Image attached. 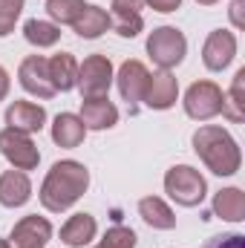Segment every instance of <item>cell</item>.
I'll list each match as a JSON object with an SVG mask.
<instances>
[{
	"instance_id": "6da1fadb",
	"label": "cell",
	"mask_w": 245,
	"mask_h": 248,
	"mask_svg": "<svg viewBox=\"0 0 245 248\" xmlns=\"http://www.w3.org/2000/svg\"><path fill=\"white\" fill-rule=\"evenodd\" d=\"M87 187H90V170L75 159H63V162L52 165L38 196H41V205L46 211L61 214V211H69L87 193Z\"/></svg>"
},
{
	"instance_id": "7a4b0ae2",
	"label": "cell",
	"mask_w": 245,
	"mask_h": 248,
	"mask_svg": "<svg viewBox=\"0 0 245 248\" xmlns=\"http://www.w3.org/2000/svg\"><path fill=\"white\" fill-rule=\"evenodd\" d=\"M193 150L216 176H234L243 165L240 144L225 127H216V124H205L193 133Z\"/></svg>"
},
{
	"instance_id": "3957f363",
	"label": "cell",
	"mask_w": 245,
	"mask_h": 248,
	"mask_svg": "<svg viewBox=\"0 0 245 248\" xmlns=\"http://www.w3.org/2000/svg\"><path fill=\"white\" fill-rule=\"evenodd\" d=\"M165 190H168V196H170L176 205H182V208H196V205L205 199V193H208V182H205V176H202L196 168H190V165H176V168H170V170L165 173Z\"/></svg>"
},
{
	"instance_id": "277c9868",
	"label": "cell",
	"mask_w": 245,
	"mask_h": 248,
	"mask_svg": "<svg viewBox=\"0 0 245 248\" xmlns=\"http://www.w3.org/2000/svg\"><path fill=\"white\" fill-rule=\"evenodd\" d=\"M147 55L159 69H173L187 55V41L176 26H159L147 38Z\"/></svg>"
},
{
	"instance_id": "5b68a950",
	"label": "cell",
	"mask_w": 245,
	"mask_h": 248,
	"mask_svg": "<svg viewBox=\"0 0 245 248\" xmlns=\"http://www.w3.org/2000/svg\"><path fill=\"white\" fill-rule=\"evenodd\" d=\"M113 63L107 55H90L84 63H78V93L81 98H107L110 87H113Z\"/></svg>"
},
{
	"instance_id": "8992f818",
	"label": "cell",
	"mask_w": 245,
	"mask_h": 248,
	"mask_svg": "<svg viewBox=\"0 0 245 248\" xmlns=\"http://www.w3.org/2000/svg\"><path fill=\"white\" fill-rule=\"evenodd\" d=\"M184 113L193 122H208L222 113V90L214 81H193L184 93Z\"/></svg>"
},
{
	"instance_id": "52a82bcc",
	"label": "cell",
	"mask_w": 245,
	"mask_h": 248,
	"mask_svg": "<svg viewBox=\"0 0 245 248\" xmlns=\"http://www.w3.org/2000/svg\"><path fill=\"white\" fill-rule=\"evenodd\" d=\"M0 153L15 170H35L38 162H41V153H38L35 141L26 133L12 130V127L0 130Z\"/></svg>"
},
{
	"instance_id": "ba28073f",
	"label": "cell",
	"mask_w": 245,
	"mask_h": 248,
	"mask_svg": "<svg viewBox=\"0 0 245 248\" xmlns=\"http://www.w3.org/2000/svg\"><path fill=\"white\" fill-rule=\"evenodd\" d=\"M17 78H20V87L29 93V95H38V98H52L55 95V84L49 78V58L44 55H29L23 58L17 66Z\"/></svg>"
},
{
	"instance_id": "9c48e42d",
	"label": "cell",
	"mask_w": 245,
	"mask_h": 248,
	"mask_svg": "<svg viewBox=\"0 0 245 248\" xmlns=\"http://www.w3.org/2000/svg\"><path fill=\"white\" fill-rule=\"evenodd\" d=\"M49 237H52L49 219H44L38 214H29V217L15 222V228L9 234V248H46Z\"/></svg>"
},
{
	"instance_id": "30bf717a",
	"label": "cell",
	"mask_w": 245,
	"mask_h": 248,
	"mask_svg": "<svg viewBox=\"0 0 245 248\" xmlns=\"http://www.w3.org/2000/svg\"><path fill=\"white\" fill-rule=\"evenodd\" d=\"M237 55V35L228 32V29H214L208 38H205V46H202V63L211 69V72H222L228 63L234 61Z\"/></svg>"
},
{
	"instance_id": "8fae6325",
	"label": "cell",
	"mask_w": 245,
	"mask_h": 248,
	"mask_svg": "<svg viewBox=\"0 0 245 248\" xmlns=\"http://www.w3.org/2000/svg\"><path fill=\"white\" fill-rule=\"evenodd\" d=\"M147 78H150V72H147V66L141 61H124L122 63L116 81H119V93H122V98L127 101L130 113L138 110V104L144 98V90H147Z\"/></svg>"
},
{
	"instance_id": "7c38bea8",
	"label": "cell",
	"mask_w": 245,
	"mask_h": 248,
	"mask_svg": "<svg viewBox=\"0 0 245 248\" xmlns=\"http://www.w3.org/2000/svg\"><path fill=\"white\" fill-rule=\"evenodd\" d=\"M179 98V84H176V75L170 69H159L147 78V90H144V104L150 110H170Z\"/></svg>"
},
{
	"instance_id": "4fadbf2b",
	"label": "cell",
	"mask_w": 245,
	"mask_h": 248,
	"mask_svg": "<svg viewBox=\"0 0 245 248\" xmlns=\"http://www.w3.org/2000/svg\"><path fill=\"white\" fill-rule=\"evenodd\" d=\"M6 124L12 130L26 133V136L41 133L44 124H46V110L41 104H32V101H12L9 110H6Z\"/></svg>"
},
{
	"instance_id": "5bb4252c",
	"label": "cell",
	"mask_w": 245,
	"mask_h": 248,
	"mask_svg": "<svg viewBox=\"0 0 245 248\" xmlns=\"http://www.w3.org/2000/svg\"><path fill=\"white\" fill-rule=\"evenodd\" d=\"M87 130H110L119 124V107L110 98H87L78 116Z\"/></svg>"
},
{
	"instance_id": "9a60e30c",
	"label": "cell",
	"mask_w": 245,
	"mask_h": 248,
	"mask_svg": "<svg viewBox=\"0 0 245 248\" xmlns=\"http://www.w3.org/2000/svg\"><path fill=\"white\" fill-rule=\"evenodd\" d=\"M32 196V182L26 170H6L0 176V205L3 208H20Z\"/></svg>"
},
{
	"instance_id": "2e32d148",
	"label": "cell",
	"mask_w": 245,
	"mask_h": 248,
	"mask_svg": "<svg viewBox=\"0 0 245 248\" xmlns=\"http://www.w3.org/2000/svg\"><path fill=\"white\" fill-rule=\"evenodd\" d=\"M95 231H98L95 217H90V214H72L61 228V243L69 248H84L95 240Z\"/></svg>"
},
{
	"instance_id": "e0dca14e",
	"label": "cell",
	"mask_w": 245,
	"mask_h": 248,
	"mask_svg": "<svg viewBox=\"0 0 245 248\" xmlns=\"http://www.w3.org/2000/svg\"><path fill=\"white\" fill-rule=\"evenodd\" d=\"M84 136H87V127H84V122L75 113H58L55 116V122H52V141L58 147L72 150V147H78L84 141Z\"/></svg>"
},
{
	"instance_id": "ac0fdd59",
	"label": "cell",
	"mask_w": 245,
	"mask_h": 248,
	"mask_svg": "<svg viewBox=\"0 0 245 248\" xmlns=\"http://www.w3.org/2000/svg\"><path fill=\"white\" fill-rule=\"evenodd\" d=\"M138 214H141V219H144L150 228H156V231H170V228H176V214H173L170 205H168L165 199H159V196H144V199L138 202Z\"/></svg>"
},
{
	"instance_id": "d6986e66",
	"label": "cell",
	"mask_w": 245,
	"mask_h": 248,
	"mask_svg": "<svg viewBox=\"0 0 245 248\" xmlns=\"http://www.w3.org/2000/svg\"><path fill=\"white\" fill-rule=\"evenodd\" d=\"M49 78L55 84V93H69L78 84V61L69 52H58L49 58Z\"/></svg>"
},
{
	"instance_id": "ffe728a7",
	"label": "cell",
	"mask_w": 245,
	"mask_h": 248,
	"mask_svg": "<svg viewBox=\"0 0 245 248\" xmlns=\"http://www.w3.org/2000/svg\"><path fill=\"white\" fill-rule=\"evenodd\" d=\"M214 214L228 222H243L245 219V193L240 187H222L214 196Z\"/></svg>"
},
{
	"instance_id": "44dd1931",
	"label": "cell",
	"mask_w": 245,
	"mask_h": 248,
	"mask_svg": "<svg viewBox=\"0 0 245 248\" xmlns=\"http://www.w3.org/2000/svg\"><path fill=\"white\" fill-rule=\"evenodd\" d=\"M72 29L78 32V38H87V41L101 38V35L110 29V15H107L101 6H84L81 17L72 23Z\"/></svg>"
},
{
	"instance_id": "7402d4cb",
	"label": "cell",
	"mask_w": 245,
	"mask_h": 248,
	"mask_svg": "<svg viewBox=\"0 0 245 248\" xmlns=\"http://www.w3.org/2000/svg\"><path fill=\"white\" fill-rule=\"evenodd\" d=\"M23 38H26L32 46L46 49V46H55V44L61 41V26H55L52 20H38V17H32V20L23 23Z\"/></svg>"
},
{
	"instance_id": "603a6c76",
	"label": "cell",
	"mask_w": 245,
	"mask_h": 248,
	"mask_svg": "<svg viewBox=\"0 0 245 248\" xmlns=\"http://www.w3.org/2000/svg\"><path fill=\"white\" fill-rule=\"evenodd\" d=\"M243 87H245V66L234 75V84L228 93H222V116L231 119L234 124H240L245 119V95H243Z\"/></svg>"
},
{
	"instance_id": "cb8c5ba5",
	"label": "cell",
	"mask_w": 245,
	"mask_h": 248,
	"mask_svg": "<svg viewBox=\"0 0 245 248\" xmlns=\"http://www.w3.org/2000/svg\"><path fill=\"white\" fill-rule=\"evenodd\" d=\"M84 12V0H46V15L52 17L55 26H63V23H75Z\"/></svg>"
},
{
	"instance_id": "d4e9b609",
	"label": "cell",
	"mask_w": 245,
	"mask_h": 248,
	"mask_svg": "<svg viewBox=\"0 0 245 248\" xmlns=\"http://www.w3.org/2000/svg\"><path fill=\"white\" fill-rule=\"evenodd\" d=\"M110 26L122 35V38H136L141 29H144V20L141 15H127V12H113L110 17Z\"/></svg>"
},
{
	"instance_id": "484cf974",
	"label": "cell",
	"mask_w": 245,
	"mask_h": 248,
	"mask_svg": "<svg viewBox=\"0 0 245 248\" xmlns=\"http://www.w3.org/2000/svg\"><path fill=\"white\" fill-rule=\"evenodd\" d=\"M23 3L26 0H0V38L15 32V23L23 12Z\"/></svg>"
},
{
	"instance_id": "4316f807",
	"label": "cell",
	"mask_w": 245,
	"mask_h": 248,
	"mask_svg": "<svg viewBox=\"0 0 245 248\" xmlns=\"http://www.w3.org/2000/svg\"><path fill=\"white\" fill-rule=\"evenodd\" d=\"M138 237L133 228H124V225H113L107 228L104 240H101V248H136Z\"/></svg>"
},
{
	"instance_id": "83f0119b",
	"label": "cell",
	"mask_w": 245,
	"mask_h": 248,
	"mask_svg": "<svg viewBox=\"0 0 245 248\" xmlns=\"http://www.w3.org/2000/svg\"><path fill=\"white\" fill-rule=\"evenodd\" d=\"M202 248H245V237L243 234H216Z\"/></svg>"
},
{
	"instance_id": "f1b7e54d",
	"label": "cell",
	"mask_w": 245,
	"mask_h": 248,
	"mask_svg": "<svg viewBox=\"0 0 245 248\" xmlns=\"http://www.w3.org/2000/svg\"><path fill=\"white\" fill-rule=\"evenodd\" d=\"M147 0H113V12H127V15H141Z\"/></svg>"
},
{
	"instance_id": "f546056e",
	"label": "cell",
	"mask_w": 245,
	"mask_h": 248,
	"mask_svg": "<svg viewBox=\"0 0 245 248\" xmlns=\"http://www.w3.org/2000/svg\"><path fill=\"white\" fill-rule=\"evenodd\" d=\"M243 9H245V0H234V3H231V20H234V26H237V29H245Z\"/></svg>"
},
{
	"instance_id": "4dcf8cb0",
	"label": "cell",
	"mask_w": 245,
	"mask_h": 248,
	"mask_svg": "<svg viewBox=\"0 0 245 248\" xmlns=\"http://www.w3.org/2000/svg\"><path fill=\"white\" fill-rule=\"evenodd\" d=\"M147 3H150L156 12H165V15H168V12H176V9L182 6V0H147Z\"/></svg>"
},
{
	"instance_id": "1f68e13d",
	"label": "cell",
	"mask_w": 245,
	"mask_h": 248,
	"mask_svg": "<svg viewBox=\"0 0 245 248\" xmlns=\"http://www.w3.org/2000/svg\"><path fill=\"white\" fill-rule=\"evenodd\" d=\"M9 87H12V81H9V72H6V69L0 66V101H3L6 95H9Z\"/></svg>"
},
{
	"instance_id": "d6a6232c",
	"label": "cell",
	"mask_w": 245,
	"mask_h": 248,
	"mask_svg": "<svg viewBox=\"0 0 245 248\" xmlns=\"http://www.w3.org/2000/svg\"><path fill=\"white\" fill-rule=\"evenodd\" d=\"M199 6H214V3H219V0H196Z\"/></svg>"
},
{
	"instance_id": "836d02e7",
	"label": "cell",
	"mask_w": 245,
	"mask_h": 248,
	"mask_svg": "<svg viewBox=\"0 0 245 248\" xmlns=\"http://www.w3.org/2000/svg\"><path fill=\"white\" fill-rule=\"evenodd\" d=\"M0 248H9V243H6V240H0Z\"/></svg>"
},
{
	"instance_id": "e575fe53",
	"label": "cell",
	"mask_w": 245,
	"mask_h": 248,
	"mask_svg": "<svg viewBox=\"0 0 245 248\" xmlns=\"http://www.w3.org/2000/svg\"><path fill=\"white\" fill-rule=\"evenodd\" d=\"M95 248H101V246H95Z\"/></svg>"
}]
</instances>
